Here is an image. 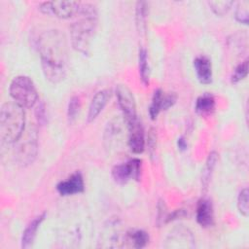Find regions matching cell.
I'll return each mask as SVG.
<instances>
[{"label":"cell","mask_w":249,"mask_h":249,"mask_svg":"<svg viewBox=\"0 0 249 249\" xmlns=\"http://www.w3.org/2000/svg\"><path fill=\"white\" fill-rule=\"evenodd\" d=\"M177 145H178V148H179L181 151H184V150L187 149V142H186V140H185L183 137L178 138Z\"/></svg>","instance_id":"f546056e"},{"label":"cell","mask_w":249,"mask_h":249,"mask_svg":"<svg viewBox=\"0 0 249 249\" xmlns=\"http://www.w3.org/2000/svg\"><path fill=\"white\" fill-rule=\"evenodd\" d=\"M35 114H36V118L39 124H44L46 122V110H45V105L43 102H41L36 110H35Z\"/></svg>","instance_id":"f1b7e54d"},{"label":"cell","mask_w":249,"mask_h":249,"mask_svg":"<svg viewBox=\"0 0 249 249\" xmlns=\"http://www.w3.org/2000/svg\"><path fill=\"white\" fill-rule=\"evenodd\" d=\"M9 92L17 104L23 108H30L35 105L38 100V93L34 83L27 76L15 77L9 87Z\"/></svg>","instance_id":"277c9868"},{"label":"cell","mask_w":249,"mask_h":249,"mask_svg":"<svg viewBox=\"0 0 249 249\" xmlns=\"http://www.w3.org/2000/svg\"><path fill=\"white\" fill-rule=\"evenodd\" d=\"M215 98L211 93L205 92L197 97L196 102V111L200 116H207L214 112L215 110Z\"/></svg>","instance_id":"2e32d148"},{"label":"cell","mask_w":249,"mask_h":249,"mask_svg":"<svg viewBox=\"0 0 249 249\" xmlns=\"http://www.w3.org/2000/svg\"><path fill=\"white\" fill-rule=\"evenodd\" d=\"M79 15L81 18L70 26L71 45L77 52L89 55L97 27V10L92 4H81Z\"/></svg>","instance_id":"7a4b0ae2"},{"label":"cell","mask_w":249,"mask_h":249,"mask_svg":"<svg viewBox=\"0 0 249 249\" xmlns=\"http://www.w3.org/2000/svg\"><path fill=\"white\" fill-rule=\"evenodd\" d=\"M248 189L244 188L240 191L238 196H237V208L239 210V212L247 217L248 216V212H249V206H248Z\"/></svg>","instance_id":"d4e9b609"},{"label":"cell","mask_w":249,"mask_h":249,"mask_svg":"<svg viewBox=\"0 0 249 249\" xmlns=\"http://www.w3.org/2000/svg\"><path fill=\"white\" fill-rule=\"evenodd\" d=\"M16 156L21 164H29L33 161L37 154V134L31 130L23 141L19 142L17 147Z\"/></svg>","instance_id":"ba28073f"},{"label":"cell","mask_w":249,"mask_h":249,"mask_svg":"<svg viewBox=\"0 0 249 249\" xmlns=\"http://www.w3.org/2000/svg\"><path fill=\"white\" fill-rule=\"evenodd\" d=\"M196 222L203 228L211 227L214 223L213 205L209 199L201 198L198 200L196 211Z\"/></svg>","instance_id":"7c38bea8"},{"label":"cell","mask_w":249,"mask_h":249,"mask_svg":"<svg viewBox=\"0 0 249 249\" xmlns=\"http://www.w3.org/2000/svg\"><path fill=\"white\" fill-rule=\"evenodd\" d=\"M194 67L197 80L201 84L208 85L212 82V67L208 57L204 55L197 56L194 60Z\"/></svg>","instance_id":"5bb4252c"},{"label":"cell","mask_w":249,"mask_h":249,"mask_svg":"<svg viewBox=\"0 0 249 249\" xmlns=\"http://www.w3.org/2000/svg\"><path fill=\"white\" fill-rule=\"evenodd\" d=\"M116 96L124 122L129 123L137 119L135 99L131 90L125 85H118L116 88Z\"/></svg>","instance_id":"8992f818"},{"label":"cell","mask_w":249,"mask_h":249,"mask_svg":"<svg viewBox=\"0 0 249 249\" xmlns=\"http://www.w3.org/2000/svg\"><path fill=\"white\" fill-rule=\"evenodd\" d=\"M109 98H110V90L108 89H102L95 93L89 107V112L87 117L88 123H90L97 118V116L104 109Z\"/></svg>","instance_id":"4fadbf2b"},{"label":"cell","mask_w":249,"mask_h":249,"mask_svg":"<svg viewBox=\"0 0 249 249\" xmlns=\"http://www.w3.org/2000/svg\"><path fill=\"white\" fill-rule=\"evenodd\" d=\"M124 241L130 242L131 246L134 248H142L149 242V234L143 230H132L126 232L124 242Z\"/></svg>","instance_id":"e0dca14e"},{"label":"cell","mask_w":249,"mask_h":249,"mask_svg":"<svg viewBox=\"0 0 249 249\" xmlns=\"http://www.w3.org/2000/svg\"><path fill=\"white\" fill-rule=\"evenodd\" d=\"M247 74H248V59H245L235 67L231 75V83L237 84L238 82L243 80L247 76Z\"/></svg>","instance_id":"cb8c5ba5"},{"label":"cell","mask_w":249,"mask_h":249,"mask_svg":"<svg viewBox=\"0 0 249 249\" xmlns=\"http://www.w3.org/2000/svg\"><path fill=\"white\" fill-rule=\"evenodd\" d=\"M194 246L195 238L192 232L184 227L172 230L167 235L164 244L166 248H193Z\"/></svg>","instance_id":"9c48e42d"},{"label":"cell","mask_w":249,"mask_h":249,"mask_svg":"<svg viewBox=\"0 0 249 249\" xmlns=\"http://www.w3.org/2000/svg\"><path fill=\"white\" fill-rule=\"evenodd\" d=\"M84 179L81 172L73 173L66 180L59 182L56 185V190L61 196H72L84 192Z\"/></svg>","instance_id":"8fae6325"},{"label":"cell","mask_w":249,"mask_h":249,"mask_svg":"<svg viewBox=\"0 0 249 249\" xmlns=\"http://www.w3.org/2000/svg\"><path fill=\"white\" fill-rule=\"evenodd\" d=\"M43 14L53 16L59 18H69L79 15L81 3L77 1H48L39 6Z\"/></svg>","instance_id":"5b68a950"},{"label":"cell","mask_w":249,"mask_h":249,"mask_svg":"<svg viewBox=\"0 0 249 249\" xmlns=\"http://www.w3.org/2000/svg\"><path fill=\"white\" fill-rule=\"evenodd\" d=\"M38 51L45 78L53 84L63 81L68 69V45L65 35L57 29L44 31L38 39Z\"/></svg>","instance_id":"6da1fadb"},{"label":"cell","mask_w":249,"mask_h":249,"mask_svg":"<svg viewBox=\"0 0 249 249\" xmlns=\"http://www.w3.org/2000/svg\"><path fill=\"white\" fill-rule=\"evenodd\" d=\"M211 10L213 13L217 16H224L226 15L230 9L231 8L233 2L232 1H227V0H216V1H209L208 2Z\"/></svg>","instance_id":"7402d4cb"},{"label":"cell","mask_w":249,"mask_h":249,"mask_svg":"<svg viewBox=\"0 0 249 249\" xmlns=\"http://www.w3.org/2000/svg\"><path fill=\"white\" fill-rule=\"evenodd\" d=\"M126 124L128 130V146L134 154H141L145 148V134L142 124L137 118L134 121L126 123Z\"/></svg>","instance_id":"30bf717a"},{"label":"cell","mask_w":249,"mask_h":249,"mask_svg":"<svg viewBox=\"0 0 249 249\" xmlns=\"http://www.w3.org/2000/svg\"><path fill=\"white\" fill-rule=\"evenodd\" d=\"M138 67H139V75L142 83L147 86L149 84V63L147 51L144 48H141L138 53Z\"/></svg>","instance_id":"d6986e66"},{"label":"cell","mask_w":249,"mask_h":249,"mask_svg":"<svg viewBox=\"0 0 249 249\" xmlns=\"http://www.w3.org/2000/svg\"><path fill=\"white\" fill-rule=\"evenodd\" d=\"M81 108V101L80 98L77 96H73L68 103L67 107V118L69 123H73L74 120L76 119L77 115L79 114Z\"/></svg>","instance_id":"484cf974"},{"label":"cell","mask_w":249,"mask_h":249,"mask_svg":"<svg viewBox=\"0 0 249 249\" xmlns=\"http://www.w3.org/2000/svg\"><path fill=\"white\" fill-rule=\"evenodd\" d=\"M24 108L16 102H6L0 110V137L6 143H17L23 134Z\"/></svg>","instance_id":"3957f363"},{"label":"cell","mask_w":249,"mask_h":249,"mask_svg":"<svg viewBox=\"0 0 249 249\" xmlns=\"http://www.w3.org/2000/svg\"><path fill=\"white\" fill-rule=\"evenodd\" d=\"M45 218H46V213H43V214L35 217L26 226V228L23 231L22 235H21V248L27 249L32 246L35 236H36V232H37L40 225L42 224V222L45 220Z\"/></svg>","instance_id":"9a60e30c"},{"label":"cell","mask_w":249,"mask_h":249,"mask_svg":"<svg viewBox=\"0 0 249 249\" xmlns=\"http://www.w3.org/2000/svg\"><path fill=\"white\" fill-rule=\"evenodd\" d=\"M157 208H158V217H157L158 225H161L162 223H166V218H167L168 214H167V208H166V205H165L164 201L160 199Z\"/></svg>","instance_id":"4316f807"},{"label":"cell","mask_w":249,"mask_h":249,"mask_svg":"<svg viewBox=\"0 0 249 249\" xmlns=\"http://www.w3.org/2000/svg\"><path fill=\"white\" fill-rule=\"evenodd\" d=\"M112 177L118 184H124L130 179L139 180L141 174V160L131 159L124 163L115 165L112 168Z\"/></svg>","instance_id":"52a82bcc"},{"label":"cell","mask_w":249,"mask_h":249,"mask_svg":"<svg viewBox=\"0 0 249 249\" xmlns=\"http://www.w3.org/2000/svg\"><path fill=\"white\" fill-rule=\"evenodd\" d=\"M249 2L244 0L238 2L235 9V18L237 21L247 24L249 20Z\"/></svg>","instance_id":"603a6c76"},{"label":"cell","mask_w":249,"mask_h":249,"mask_svg":"<svg viewBox=\"0 0 249 249\" xmlns=\"http://www.w3.org/2000/svg\"><path fill=\"white\" fill-rule=\"evenodd\" d=\"M177 100V95L174 92H169L167 94L163 95L162 100V110H166L169 107H171Z\"/></svg>","instance_id":"83f0119b"},{"label":"cell","mask_w":249,"mask_h":249,"mask_svg":"<svg viewBox=\"0 0 249 249\" xmlns=\"http://www.w3.org/2000/svg\"><path fill=\"white\" fill-rule=\"evenodd\" d=\"M217 160H218V154L215 151L210 152V154L208 155L207 160L205 161V165L202 169V174H201V184L204 189H207V187L210 183V180H211V177L213 174V170L216 166Z\"/></svg>","instance_id":"ac0fdd59"},{"label":"cell","mask_w":249,"mask_h":249,"mask_svg":"<svg viewBox=\"0 0 249 249\" xmlns=\"http://www.w3.org/2000/svg\"><path fill=\"white\" fill-rule=\"evenodd\" d=\"M147 4L144 1H139L136 3L135 11V20L136 26L139 32L144 33L146 31V18H147Z\"/></svg>","instance_id":"44dd1931"},{"label":"cell","mask_w":249,"mask_h":249,"mask_svg":"<svg viewBox=\"0 0 249 249\" xmlns=\"http://www.w3.org/2000/svg\"><path fill=\"white\" fill-rule=\"evenodd\" d=\"M163 92L160 89H158L154 91L152 102L149 107V114L152 120H155L160 111H162V100H163Z\"/></svg>","instance_id":"ffe728a7"}]
</instances>
